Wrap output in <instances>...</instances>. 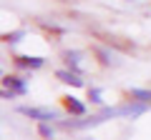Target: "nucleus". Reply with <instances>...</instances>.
<instances>
[{
  "label": "nucleus",
  "mask_w": 151,
  "mask_h": 140,
  "mask_svg": "<svg viewBox=\"0 0 151 140\" xmlns=\"http://www.w3.org/2000/svg\"><path fill=\"white\" fill-rule=\"evenodd\" d=\"M28 85L23 78L18 75H5L3 78V98H15V95H25Z\"/></svg>",
  "instance_id": "nucleus-1"
},
{
  "label": "nucleus",
  "mask_w": 151,
  "mask_h": 140,
  "mask_svg": "<svg viewBox=\"0 0 151 140\" xmlns=\"http://www.w3.org/2000/svg\"><path fill=\"white\" fill-rule=\"evenodd\" d=\"M23 115H28V118L38 120V123H48V120H60V115L55 113V110L50 108H28V105H23V108H18Z\"/></svg>",
  "instance_id": "nucleus-2"
},
{
  "label": "nucleus",
  "mask_w": 151,
  "mask_h": 140,
  "mask_svg": "<svg viewBox=\"0 0 151 140\" xmlns=\"http://www.w3.org/2000/svg\"><path fill=\"white\" fill-rule=\"evenodd\" d=\"M13 60H15V65L23 68V70H38V68H43V63H45L43 58H30V55H15Z\"/></svg>",
  "instance_id": "nucleus-3"
},
{
  "label": "nucleus",
  "mask_w": 151,
  "mask_h": 140,
  "mask_svg": "<svg viewBox=\"0 0 151 140\" xmlns=\"http://www.w3.org/2000/svg\"><path fill=\"white\" fill-rule=\"evenodd\" d=\"M60 100H63V105H65V110H68V113H73V115H83V113H86V105H83L78 98H73V95H63Z\"/></svg>",
  "instance_id": "nucleus-4"
},
{
  "label": "nucleus",
  "mask_w": 151,
  "mask_h": 140,
  "mask_svg": "<svg viewBox=\"0 0 151 140\" xmlns=\"http://www.w3.org/2000/svg\"><path fill=\"white\" fill-rule=\"evenodd\" d=\"M55 78H58L60 83H68V85H73V88H83L81 75H78V73H73V70H58V73H55Z\"/></svg>",
  "instance_id": "nucleus-5"
},
{
  "label": "nucleus",
  "mask_w": 151,
  "mask_h": 140,
  "mask_svg": "<svg viewBox=\"0 0 151 140\" xmlns=\"http://www.w3.org/2000/svg\"><path fill=\"white\" fill-rule=\"evenodd\" d=\"M63 60H65V65H68L73 73H81V53H78V50H65Z\"/></svg>",
  "instance_id": "nucleus-6"
},
{
  "label": "nucleus",
  "mask_w": 151,
  "mask_h": 140,
  "mask_svg": "<svg viewBox=\"0 0 151 140\" xmlns=\"http://www.w3.org/2000/svg\"><path fill=\"white\" fill-rule=\"evenodd\" d=\"M129 98H134L136 103H151V90H141V88H131L129 90Z\"/></svg>",
  "instance_id": "nucleus-7"
},
{
  "label": "nucleus",
  "mask_w": 151,
  "mask_h": 140,
  "mask_svg": "<svg viewBox=\"0 0 151 140\" xmlns=\"http://www.w3.org/2000/svg\"><path fill=\"white\" fill-rule=\"evenodd\" d=\"M96 55H98V58H101V63H103V65H116V63H119V60L113 58L111 53H106V50H103V48H96Z\"/></svg>",
  "instance_id": "nucleus-8"
},
{
  "label": "nucleus",
  "mask_w": 151,
  "mask_h": 140,
  "mask_svg": "<svg viewBox=\"0 0 151 140\" xmlns=\"http://www.w3.org/2000/svg\"><path fill=\"white\" fill-rule=\"evenodd\" d=\"M38 133H40V138H45V140H50V138H53V133H55V130L50 128L48 123H38Z\"/></svg>",
  "instance_id": "nucleus-9"
},
{
  "label": "nucleus",
  "mask_w": 151,
  "mask_h": 140,
  "mask_svg": "<svg viewBox=\"0 0 151 140\" xmlns=\"http://www.w3.org/2000/svg\"><path fill=\"white\" fill-rule=\"evenodd\" d=\"M88 100H91V103H96V105H103L101 90H98V88H88Z\"/></svg>",
  "instance_id": "nucleus-10"
},
{
  "label": "nucleus",
  "mask_w": 151,
  "mask_h": 140,
  "mask_svg": "<svg viewBox=\"0 0 151 140\" xmlns=\"http://www.w3.org/2000/svg\"><path fill=\"white\" fill-rule=\"evenodd\" d=\"M23 35H25V30H13V33H8V35H5V43H18Z\"/></svg>",
  "instance_id": "nucleus-11"
}]
</instances>
